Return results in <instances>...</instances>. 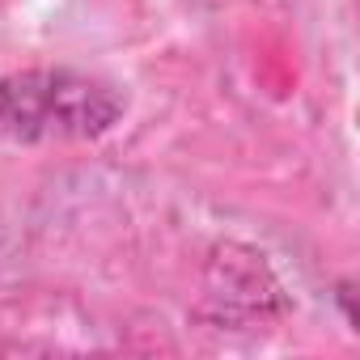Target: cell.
Masks as SVG:
<instances>
[{
  "label": "cell",
  "instance_id": "cell-1",
  "mask_svg": "<svg viewBox=\"0 0 360 360\" xmlns=\"http://www.w3.org/2000/svg\"><path fill=\"white\" fill-rule=\"evenodd\" d=\"M127 102L115 85L68 72L39 68L0 81V140H89L123 119Z\"/></svg>",
  "mask_w": 360,
  "mask_h": 360
}]
</instances>
